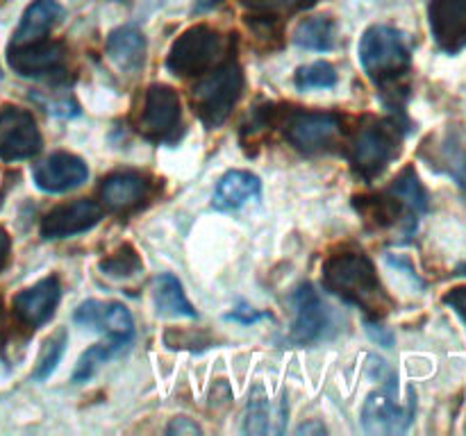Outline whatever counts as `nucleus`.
<instances>
[{
  "label": "nucleus",
  "mask_w": 466,
  "mask_h": 436,
  "mask_svg": "<svg viewBox=\"0 0 466 436\" xmlns=\"http://www.w3.org/2000/svg\"><path fill=\"white\" fill-rule=\"evenodd\" d=\"M123 348V343L109 339V343H98L94 348H89L86 352H82V357L77 359V366L73 371V382L82 384V382H89L96 375L100 366H103L107 359H112L118 350Z\"/></svg>",
  "instance_id": "nucleus-25"
},
{
  "label": "nucleus",
  "mask_w": 466,
  "mask_h": 436,
  "mask_svg": "<svg viewBox=\"0 0 466 436\" xmlns=\"http://www.w3.org/2000/svg\"><path fill=\"white\" fill-rule=\"evenodd\" d=\"M421 157L435 171L453 177L466 193V132L451 127L444 134L431 136L421 148Z\"/></svg>",
  "instance_id": "nucleus-12"
},
{
  "label": "nucleus",
  "mask_w": 466,
  "mask_h": 436,
  "mask_svg": "<svg viewBox=\"0 0 466 436\" xmlns=\"http://www.w3.org/2000/svg\"><path fill=\"white\" fill-rule=\"evenodd\" d=\"M264 316H267V313H258L255 309H250V307H239V309H235L232 313H228V318H230V321H239V322H255Z\"/></svg>",
  "instance_id": "nucleus-33"
},
{
  "label": "nucleus",
  "mask_w": 466,
  "mask_h": 436,
  "mask_svg": "<svg viewBox=\"0 0 466 436\" xmlns=\"http://www.w3.org/2000/svg\"><path fill=\"white\" fill-rule=\"evenodd\" d=\"M150 195L148 177L137 171L112 173L100 184V198L112 212L137 209Z\"/></svg>",
  "instance_id": "nucleus-18"
},
{
  "label": "nucleus",
  "mask_w": 466,
  "mask_h": 436,
  "mask_svg": "<svg viewBox=\"0 0 466 436\" xmlns=\"http://www.w3.org/2000/svg\"><path fill=\"white\" fill-rule=\"evenodd\" d=\"M100 218H103V209L94 200L80 198L73 203L57 204L41 221V236L44 239H66V236L96 227Z\"/></svg>",
  "instance_id": "nucleus-11"
},
{
  "label": "nucleus",
  "mask_w": 466,
  "mask_h": 436,
  "mask_svg": "<svg viewBox=\"0 0 466 436\" xmlns=\"http://www.w3.org/2000/svg\"><path fill=\"white\" fill-rule=\"evenodd\" d=\"M360 64L382 95H396L412 64L408 41L394 27L371 25L360 41Z\"/></svg>",
  "instance_id": "nucleus-2"
},
{
  "label": "nucleus",
  "mask_w": 466,
  "mask_h": 436,
  "mask_svg": "<svg viewBox=\"0 0 466 436\" xmlns=\"http://www.w3.org/2000/svg\"><path fill=\"white\" fill-rule=\"evenodd\" d=\"M168 434H198L200 427L196 422H191L189 418H176V421L168 425Z\"/></svg>",
  "instance_id": "nucleus-32"
},
{
  "label": "nucleus",
  "mask_w": 466,
  "mask_h": 436,
  "mask_svg": "<svg viewBox=\"0 0 466 436\" xmlns=\"http://www.w3.org/2000/svg\"><path fill=\"white\" fill-rule=\"evenodd\" d=\"M5 339V312H3V302H0V345H3Z\"/></svg>",
  "instance_id": "nucleus-37"
},
{
  "label": "nucleus",
  "mask_w": 466,
  "mask_h": 436,
  "mask_svg": "<svg viewBox=\"0 0 466 436\" xmlns=\"http://www.w3.org/2000/svg\"><path fill=\"white\" fill-rule=\"evenodd\" d=\"M309 431H326V427H314V425H303L299 427V434H309Z\"/></svg>",
  "instance_id": "nucleus-35"
},
{
  "label": "nucleus",
  "mask_w": 466,
  "mask_h": 436,
  "mask_svg": "<svg viewBox=\"0 0 466 436\" xmlns=\"http://www.w3.org/2000/svg\"><path fill=\"white\" fill-rule=\"evenodd\" d=\"M294 307L296 321L289 334L291 343L308 345L321 339L328 327V309L312 284H303L296 291Z\"/></svg>",
  "instance_id": "nucleus-17"
},
{
  "label": "nucleus",
  "mask_w": 466,
  "mask_h": 436,
  "mask_svg": "<svg viewBox=\"0 0 466 436\" xmlns=\"http://www.w3.org/2000/svg\"><path fill=\"white\" fill-rule=\"evenodd\" d=\"M76 322L82 327H91L103 334H107L112 341L126 343L135 332L130 312L121 302H98V300H86L76 309Z\"/></svg>",
  "instance_id": "nucleus-14"
},
{
  "label": "nucleus",
  "mask_w": 466,
  "mask_h": 436,
  "mask_svg": "<svg viewBox=\"0 0 466 436\" xmlns=\"http://www.w3.org/2000/svg\"><path fill=\"white\" fill-rule=\"evenodd\" d=\"M285 136L300 153H323L341 136V118L330 112H291L285 123Z\"/></svg>",
  "instance_id": "nucleus-7"
},
{
  "label": "nucleus",
  "mask_w": 466,
  "mask_h": 436,
  "mask_svg": "<svg viewBox=\"0 0 466 436\" xmlns=\"http://www.w3.org/2000/svg\"><path fill=\"white\" fill-rule=\"evenodd\" d=\"M141 268H144L141 266V259L132 245H123V248H118L116 253L100 262L103 275L114 277V280H127V277L139 275Z\"/></svg>",
  "instance_id": "nucleus-26"
},
{
  "label": "nucleus",
  "mask_w": 466,
  "mask_h": 436,
  "mask_svg": "<svg viewBox=\"0 0 466 436\" xmlns=\"http://www.w3.org/2000/svg\"><path fill=\"white\" fill-rule=\"evenodd\" d=\"M89 177V168L77 154L53 153L35 166V184L46 193H64L82 186Z\"/></svg>",
  "instance_id": "nucleus-13"
},
{
  "label": "nucleus",
  "mask_w": 466,
  "mask_h": 436,
  "mask_svg": "<svg viewBox=\"0 0 466 436\" xmlns=\"http://www.w3.org/2000/svg\"><path fill=\"white\" fill-rule=\"evenodd\" d=\"M218 0H198V3H196V9H209V7H214V5H217Z\"/></svg>",
  "instance_id": "nucleus-36"
},
{
  "label": "nucleus",
  "mask_w": 466,
  "mask_h": 436,
  "mask_svg": "<svg viewBox=\"0 0 466 436\" xmlns=\"http://www.w3.org/2000/svg\"><path fill=\"white\" fill-rule=\"evenodd\" d=\"M253 12L271 14V16H285V14L300 12V9H309L317 0H246Z\"/></svg>",
  "instance_id": "nucleus-30"
},
{
  "label": "nucleus",
  "mask_w": 466,
  "mask_h": 436,
  "mask_svg": "<svg viewBox=\"0 0 466 436\" xmlns=\"http://www.w3.org/2000/svg\"><path fill=\"white\" fill-rule=\"evenodd\" d=\"M296 86L300 91L309 89H330L337 84V71L332 64L328 62H314L308 66H300L296 73Z\"/></svg>",
  "instance_id": "nucleus-28"
},
{
  "label": "nucleus",
  "mask_w": 466,
  "mask_h": 436,
  "mask_svg": "<svg viewBox=\"0 0 466 436\" xmlns=\"http://www.w3.org/2000/svg\"><path fill=\"white\" fill-rule=\"evenodd\" d=\"M41 150V132L27 109L5 104L0 109V159L21 162Z\"/></svg>",
  "instance_id": "nucleus-8"
},
{
  "label": "nucleus",
  "mask_w": 466,
  "mask_h": 436,
  "mask_svg": "<svg viewBox=\"0 0 466 436\" xmlns=\"http://www.w3.org/2000/svg\"><path fill=\"white\" fill-rule=\"evenodd\" d=\"M135 130L153 144H176L182 134V109L176 91L167 84H150L135 118Z\"/></svg>",
  "instance_id": "nucleus-6"
},
{
  "label": "nucleus",
  "mask_w": 466,
  "mask_h": 436,
  "mask_svg": "<svg viewBox=\"0 0 466 436\" xmlns=\"http://www.w3.org/2000/svg\"><path fill=\"white\" fill-rule=\"evenodd\" d=\"M105 50H107V57L112 59L121 71L135 73L137 68L144 64L146 39L137 27H118V30H114L112 35L107 36Z\"/></svg>",
  "instance_id": "nucleus-21"
},
{
  "label": "nucleus",
  "mask_w": 466,
  "mask_h": 436,
  "mask_svg": "<svg viewBox=\"0 0 466 436\" xmlns=\"http://www.w3.org/2000/svg\"><path fill=\"white\" fill-rule=\"evenodd\" d=\"M259 191H262V184L258 175L248 171H230L218 180L212 204L218 212H235L248 204L250 200L259 198Z\"/></svg>",
  "instance_id": "nucleus-20"
},
{
  "label": "nucleus",
  "mask_w": 466,
  "mask_h": 436,
  "mask_svg": "<svg viewBox=\"0 0 466 436\" xmlns=\"http://www.w3.org/2000/svg\"><path fill=\"white\" fill-rule=\"evenodd\" d=\"M273 409L268 404V398L262 393V389H255V393L248 398V409L244 418V431L248 434H267L273 431L271 425Z\"/></svg>",
  "instance_id": "nucleus-27"
},
{
  "label": "nucleus",
  "mask_w": 466,
  "mask_h": 436,
  "mask_svg": "<svg viewBox=\"0 0 466 436\" xmlns=\"http://www.w3.org/2000/svg\"><path fill=\"white\" fill-rule=\"evenodd\" d=\"M59 18H62V7L57 5V0H35L23 14L9 48H18V45L46 39V35L57 25Z\"/></svg>",
  "instance_id": "nucleus-19"
},
{
  "label": "nucleus",
  "mask_w": 466,
  "mask_h": 436,
  "mask_svg": "<svg viewBox=\"0 0 466 436\" xmlns=\"http://www.w3.org/2000/svg\"><path fill=\"white\" fill-rule=\"evenodd\" d=\"M400 132L399 123L387 121V118H369L355 134L350 145V164H353L355 175L364 182H371L382 175L387 166L399 157Z\"/></svg>",
  "instance_id": "nucleus-4"
},
{
  "label": "nucleus",
  "mask_w": 466,
  "mask_h": 436,
  "mask_svg": "<svg viewBox=\"0 0 466 436\" xmlns=\"http://www.w3.org/2000/svg\"><path fill=\"white\" fill-rule=\"evenodd\" d=\"M390 193H394L396 198H399L410 212L417 213V216L428 212V193L421 186V182H419L412 166H408L399 177H396L394 184L390 186Z\"/></svg>",
  "instance_id": "nucleus-24"
},
{
  "label": "nucleus",
  "mask_w": 466,
  "mask_h": 436,
  "mask_svg": "<svg viewBox=\"0 0 466 436\" xmlns=\"http://www.w3.org/2000/svg\"><path fill=\"white\" fill-rule=\"evenodd\" d=\"M431 30L444 53L466 48V0H432Z\"/></svg>",
  "instance_id": "nucleus-16"
},
{
  "label": "nucleus",
  "mask_w": 466,
  "mask_h": 436,
  "mask_svg": "<svg viewBox=\"0 0 466 436\" xmlns=\"http://www.w3.org/2000/svg\"><path fill=\"white\" fill-rule=\"evenodd\" d=\"M444 302L449 304V307H453V312L462 318L464 325H466V286H460V289L449 291V293L444 295Z\"/></svg>",
  "instance_id": "nucleus-31"
},
{
  "label": "nucleus",
  "mask_w": 466,
  "mask_h": 436,
  "mask_svg": "<svg viewBox=\"0 0 466 436\" xmlns=\"http://www.w3.org/2000/svg\"><path fill=\"white\" fill-rule=\"evenodd\" d=\"M414 418V393L408 402H399L394 393H371L362 409V427L367 434H400Z\"/></svg>",
  "instance_id": "nucleus-10"
},
{
  "label": "nucleus",
  "mask_w": 466,
  "mask_h": 436,
  "mask_svg": "<svg viewBox=\"0 0 466 436\" xmlns=\"http://www.w3.org/2000/svg\"><path fill=\"white\" fill-rule=\"evenodd\" d=\"M244 91V73L239 64L226 59L221 66L200 75L191 89V107L208 127H218L226 123Z\"/></svg>",
  "instance_id": "nucleus-3"
},
{
  "label": "nucleus",
  "mask_w": 466,
  "mask_h": 436,
  "mask_svg": "<svg viewBox=\"0 0 466 436\" xmlns=\"http://www.w3.org/2000/svg\"><path fill=\"white\" fill-rule=\"evenodd\" d=\"M64 345H66V332L64 330H59L57 334H53L46 341L44 348H41L39 359H36L35 375H32L35 380H46V377H50V372L57 368L59 359H62Z\"/></svg>",
  "instance_id": "nucleus-29"
},
{
  "label": "nucleus",
  "mask_w": 466,
  "mask_h": 436,
  "mask_svg": "<svg viewBox=\"0 0 466 436\" xmlns=\"http://www.w3.org/2000/svg\"><path fill=\"white\" fill-rule=\"evenodd\" d=\"M7 62L18 75L35 80H64L66 48L59 41L41 39L35 44L7 50Z\"/></svg>",
  "instance_id": "nucleus-9"
},
{
  "label": "nucleus",
  "mask_w": 466,
  "mask_h": 436,
  "mask_svg": "<svg viewBox=\"0 0 466 436\" xmlns=\"http://www.w3.org/2000/svg\"><path fill=\"white\" fill-rule=\"evenodd\" d=\"M153 300L155 309L159 316H173V318H196V309L187 300L182 284L177 277L173 275H159L153 286Z\"/></svg>",
  "instance_id": "nucleus-22"
},
{
  "label": "nucleus",
  "mask_w": 466,
  "mask_h": 436,
  "mask_svg": "<svg viewBox=\"0 0 466 436\" xmlns=\"http://www.w3.org/2000/svg\"><path fill=\"white\" fill-rule=\"evenodd\" d=\"M323 286L346 302L362 309L369 318H376V321L387 316L394 307L378 280L373 262L362 253L332 254L323 263Z\"/></svg>",
  "instance_id": "nucleus-1"
},
{
  "label": "nucleus",
  "mask_w": 466,
  "mask_h": 436,
  "mask_svg": "<svg viewBox=\"0 0 466 436\" xmlns=\"http://www.w3.org/2000/svg\"><path fill=\"white\" fill-rule=\"evenodd\" d=\"M230 41L209 25H194L173 41L167 68L173 75L200 77L226 62Z\"/></svg>",
  "instance_id": "nucleus-5"
},
{
  "label": "nucleus",
  "mask_w": 466,
  "mask_h": 436,
  "mask_svg": "<svg viewBox=\"0 0 466 436\" xmlns=\"http://www.w3.org/2000/svg\"><path fill=\"white\" fill-rule=\"evenodd\" d=\"M9 248H12L9 234L3 230V227H0V272H3V268L7 266V262H9Z\"/></svg>",
  "instance_id": "nucleus-34"
},
{
  "label": "nucleus",
  "mask_w": 466,
  "mask_h": 436,
  "mask_svg": "<svg viewBox=\"0 0 466 436\" xmlns=\"http://www.w3.org/2000/svg\"><path fill=\"white\" fill-rule=\"evenodd\" d=\"M0 77H3V73H0Z\"/></svg>",
  "instance_id": "nucleus-38"
},
{
  "label": "nucleus",
  "mask_w": 466,
  "mask_h": 436,
  "mask_svg": "<svg viewBox=\"0 0 466 436\" xmlns=\"http://www.w3.org/2000/svg\"><path fill=\"white\" fill-rule=\"evenodd\" d=\"M291 39H294V44L299 45V48L328 53V50L335 48L337 25L330 16L303 18V21L296 25Z\"/></svg>",
  "instance_id": "nucleus-23"
},
{
  "label": "nucleus",
  "mask_w": 466,
  "mask_h": 436,
  "mask_svg": "<svg viewBox=\"0 0 466 436\" xmlns=\"http://www.w3.org/2000/svg\"><path fill=\"white\" fill-rule=\"evenodd\" d=\"M59 295H62V286H59L57 277H44L14 298V313L23 325L36 330L53 318L59 304Z\"/></svg>",
  "instance_id": "nucleus-15"
}]
</instances>
